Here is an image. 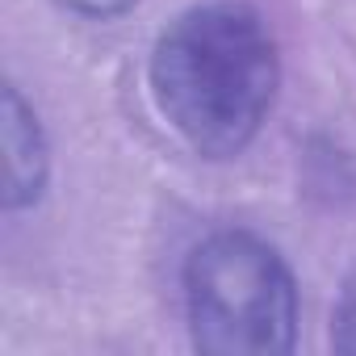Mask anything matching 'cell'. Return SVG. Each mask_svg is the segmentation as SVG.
<instances>
[{
    "label": "cell",
    "instance_id": "obj_1",
    "mask_svg": "<svg viewBox=\"0 0 356 356\" xmlns=\"http://www.w3.org/2000/svg\"><path fill=\"white\" fill-rule=\"evenodd\" d=\"M147 84L159 118L193 155L235 159L277 105V38L248 0H206L159 30Z\"/></svg>",
    "mask_w": 356,
    "mask_h": 356
},
{
    "label": "cell",
    "instance_id": "obj_2",
    "mask_svg": "<svg viewBox=\"0 0 356 356\" xmlns=\"http://www.w3.org/2000/svg\"><path fill=\"white\" fill-rule=\"evenodd\" d=\"M189 339L206 356H277L298 339V281L252 231H214L185 260Z\"/></svg>",
    "mask_w": 356,
    "mask_h": 356
},
{
    "label": "cell",
    "instance_id": "obj_3",
    "mask_svg": "<svg viewBox=\"0 0 356 356\" xmlns=\"http://www.w3.org/2000/svg\"><path fill=\"white\" fill-rule=\"evenodd\" d=\"M0 134H5V210L9 214L34 210L51 181V143L34 105L22 97L17 84H5Z\"/></svg>",
    "mask_w": 356,
    "mask_h": 356
},
{
    "label": "cell",
    "instance_id": "obj_4",
    "mask_svg": "<svg viewBox=\"0 0 356 356\" xmlns=\"http://www.w3.org/2000/svg\"><path fill=\"white\" fill-rule=\"evenodd\" d=\"M331 348L356 356V273L339 289V302H335V314H331Z\"/></svg>",
    "mask_w": 356,
    "mask_h": 356
},
{
    "label": "cell",
    "instance_id": "obj_5",
    "mask_svg": "<svg viewBox=\"0 0 356 356\" xmlns=\"http://www.w3.org/2000/svg\"><path fill=\"white\" fill-rule=\"evenodd\" d=\"M55 5L76 13V17H84V22H113V17L130 13L138 0H55Z\"/></svg>",
    "mask_w": 356,
    "mask_h": 356
}]
</instances>
